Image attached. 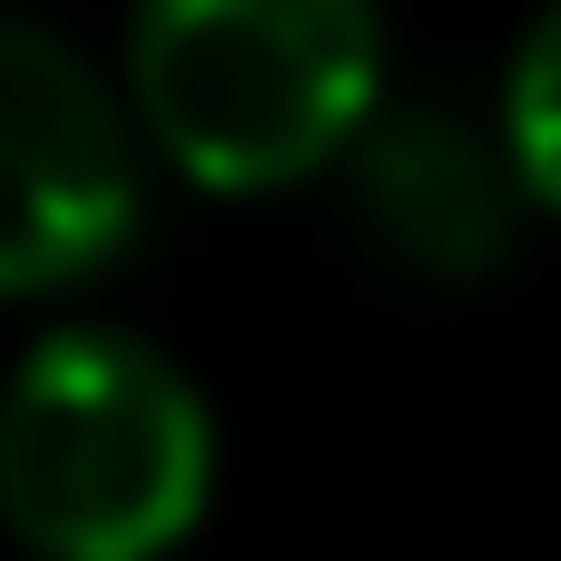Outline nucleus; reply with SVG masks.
I'll list each match as a JSON object with an SVG mask.
<instances>
[{"label":"nucleus","mask_w":561,"mask_h":561,"mask_svg":"<svg viewBox=\"0 0 561 561\" xmlns=\"http://www.w3.org/2000/svg\"><path fill=\"white\" fill-rule=\"evenodd\" d=\"M217 483L207 394L128 325H59L0 394V523L39 561H158Z\"/></svg>","instance_id":"obj_1"},{"label":"nucleus","mask_w":561,"mask_h":561,"mask_svg":"<svg viewBox=\"0 0 561 561\" xmlns=\"http://www.w3.org/2000/svg\"><path fill=\"white\" fill-rule=\"evenodd\" d=\"M128 118L217 197H266L385 118L375 0H138Z\"/></svg>","instance_id":"obj_2"},{"label":"nucleus","mask_w":561,"mask_h":561,"mask_svg":"<svg viewBox=\"0 0 561 561\" xmlns=\"http://www.w3.org/2000/svg\"><path fill=\"white\" fill-rule=\"evenodd\" d=\"M138 227V118L39 20L0 10V296L108 266Z\"/></svg>","instance_id":"obj_3"},{"label":"nucleus","mask_w":561,"mask_h":561,"mask_svg":"<svg viewBox=\"0 0 561 561\" xmlns=\"http://www.w3.org/2000/svg\"><path fill=\"white\" fill-rule=\"evenodd\" d=\"M503 148H513L533 207L561 217V0L523 30V49L503 69Z\"/></svg>","instance_id":"obj_5"},{"label":"nucleus","mask_w":561,"mask_h":561,"mask_svg":"<svg viewBox=\"0 0 561 561\" xmlns=\"http://www.w3.org/2000/svg\"><path fill=\"white\" fill-rule=\"evenodd\" d=\"M523 207H533V187H523L513 148L454 108H385L355 138V217L414 276H444V286L493 276L523 237Z\"/></svg>","instance_id":"obj_4"}]
</instances>
